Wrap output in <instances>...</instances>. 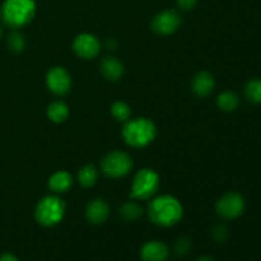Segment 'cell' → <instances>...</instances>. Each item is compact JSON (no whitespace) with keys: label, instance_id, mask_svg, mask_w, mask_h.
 <instances>
[{"label":"cell","instance_id":"cell-11","mask_svg":"<svg viewBox=\"0 0 261 261\" xmlns=\"http://www.w3.org/2000/svg\"><path fill=\"white\" fill-rule=\"evenodd\" d=\"M86 219L91 224H102L110 216V206L103 199L96 198L89 201L86 206Z\"/></svg>","mask_w":261,"mask_h":261},{"label":"cell","instance_id":"cell-29","mask_svg":"<svg viewBox=\"0 0 261 261\" xmlns=\"http://www.w3.org/2000/svg\"><path fill=\"white\" fill-rule=\"evenodd\" d=\"M2 36H3V30H2V27H0V38H2Z\"/></svg>","mask_w":261,"mask_h":261},{"label":"cell","instance_id":"cell-15","mask_svg":"<svg viewBox=\"0 0 261 261\" xmlns=\"http://www.w3.org/2000/svg\"><path fill=\"white\" fill-rule=\"evenodd\" d=\"M73 185V176L66 171H58L48 178V188L53 193L63 194Z\"/></svg>","mask_w":261,"mask_h":261},{"label":"cell","instance_id":"cell-14","mask_svg":"<svg viewBox=\"0 0 261 261\" xmlns=\"http://www.w3.org/2000/svg\"><path fill=\"white\" fill-rule=\"evenodd\" d=\"M101 73L109 81L116 82L121 79V76L124 75V64L119 59L114 58V56H107V58H105L101 61Z\"/></svg>","mask_w":261,"mask_h":261},{"label":"cell","instance_id":"cell-28","mask_svg":"<svg viewBox=\"0 0 261 261\" xmlns=\"http://www.w3.org/2000/svg\"><path fill=\"white\" fill-rule=\"evenodd\" d=\"M195 261H214V260L212 259L211 256H200V257H198Z\"/></svg>","mask_w":261,"mask_h":261},{"label":"cell","instance_id":"cell-16","mask_svg":"<svg viewBox=\"0 0 261 261\" xmlns=\"http://www.w3.org/2000/svg\"><path fill=\"white\" fill-rule=\"evenodd\" d=\"M69 106L63 101H55L48 105L47 117L54 124H63L69 116Z\"/></svg>","mask_w":261,"mask_h":261},{"label":"cell","instance_id":"cell-17","mask_svg":"<svg viewBox=\"0 0 261 261\" xmlns=\"http://www.w3.org/2000/svg\"><path fill=\"white\" fill-rule=\"evenodd\" d=\"M240 98L234 92L224 91L217 97V106L224 112H232L239 107Z\"/></svg>","mask_w":261,"mask_h":261},{"label":"cell","instance_id":"cell-13","mask_svg":"<svg viewBox=\"0 0 261 261\" xmlns=\"http://www.w3.org/2000/svg\"><path fill=\"white\" fill-rule=\"evenodd\" d=\"M216 82L208 71H199L191 82V89L198 97H208L213 92Z\"/></svg>","mask_w":261,"mask_h":261},{"label":"cell","instance_id":"cell-18","mask_svg":"<svg viewBox=\"0 0 261 261\" xmlns=\"http://www.w3.org/2000/svg\"><path fill=\"white\" fill-rule=\"evenodd\" d=\"M78 181L84 188H92L98 180V170L93 165H86L78 171Z\"/></svg>","mask_w":261,"mask_h":261},{"label":"cell","instance_id":"cell-2","mask_svg":"<svg viewBox=\"0 0 261 261\" xmlns=\"http://www.w3.org/2000/svg\"><path fill=\"white\" fill-rule=\"evenodd\" d=\"M157 137V126L147 117H137L127 120L122 127V138L132 148H145L154 142Z\"/></svg>","mask_w":261,"mask_h":261},{"label":"cell","instance_id":"cell-25","mask_svg":"<svg viewBox=\"0 0 261 261\" xmlns=\"http://www.w3.org/2000/svg\"><path fill=\"white\" fill-rule=\"evenodd\" d=\"M177 7L182 10H191L195 8L198 0H176Z\"/></svg>","mask_w":261,"mask_h":261},{"label":"cell","instance_id":"cell-9","mask_svg":"<svg viewBox=\"0 0 261 261\" xmlns=\"http://www.w3.org/2000/svg\"><path fill=\"white\" fill-rule=\"evenodd\" d=\"M181 23V15L176 10L166 9L153 18L152 30L161 36H168L175 33L180 28Z\"/></svg>","mask_w":261,"mask_h":261},{"label":"cell","instance_id":"cell-8","mask_svg":"<svg viewBox=\"0 0 261 261\" xmlns=\"http://www.w3.org/2000/svg\"><path fill=\"white\" fill-rule=\"evenodd\" d=\"M46 86H47L48 91L55 94V96H65L71 89L70 74L63 66H54L47 71Z\"/></svg>","mask_w":261,"mask_h":261},{"label":"cell","instance_id":"cell-3","mask_svg":"<svg viewBox=\"0 0 261 261\" xmlns=\"http://www.w3.org/2000/svg\"><path fill=\"white\" fill-rule=\"evenodd\" d=\"M36 14L35 0H5L0 8L3 23L13 30L27 25Z\"/></svg>","mask_w":261,"mask_h":261},{"label":"cell","instance_id":"cell-26","mask_svg":"<svg viewBox=\"0 0 261 261\" xmlns=\"http://www.w3.org/2000/svg\"><path fill=\"white\" fill-rule=\"evenodd\" d=\"M0 261H19V259L10 252H5L0 255Z\"/></svg>","mask_w":261,"mask_h":261},{"label":"cell","instance_id":"cell-19","mask_svg":"<svg viewBox=\"0 0 261 261\" xmlns=\"http://www.w3.org/2000/svg\"><path fill=\"white\" fill-rule=\"evenodd\" d=\"M120 216L124 221L134 222L143 216V208L137 201H127L120 208Z\"/></svg>","mask_w":261,"mask_h":261},{"label":"cell","instance_id":"cell-20","mask_svg":"<svg viewBox=\"0 0 261 261\" xmlns=\"http://www.w3.org/2000/svg\"><path fill=\"white\" fill-rule=\"evenodd\" d=\"M245 96L252 103L261 105V78L250 79L245 84Z\"/></svg>","mask_w":261,"mask_h":261},{"label":"cell","instance_id":"cell-5","mask_svg":"<svg viewBox=\"0 0 261 261\" xmlns=\"http://www.w3.org/2000/svg\"><path fill=\"white\" fill-rule=\"evenodd\" d=\"M160 189V176L152 168H142L133 178L130 196L134 200H149Z\"/></svg>","mask_w":261,"mask_h":261},{"label":"cell","instance_id":"cell-23","mask_svg":"<svg viewBox=\"0 0 261 261\" xmlns=\"http://www.w3.org/2000/svg\"><path fill=\"white\" fill-rule=\"evenodd\" d=\"M190 249H191V241L189 239H186V237H181V239H178L177 241H176L175 247H173L175 254L177 255V256H185V255L189 254Z\"/></svg>","mask_w":261,"mask_h":261},{"label":"cell","instance_id":"cell-24","mask_svg":"<svg viewBox=\"0 0 261 261\" xmlns=\"http://www.w3.org/2000/svg\"><path fill=\"white\" fill-rule=\"evenodd\" d=\"M212 237L218 244H223L228 239V228L226 226H223V224H218L212 231Z\"/></svg>","mask_w":261,"mask_h":261},{"label":"cell","instance_id":"cell-4","mask_svg":"<svg viewBox=\"0 0 261 261\" xmlns=\"http://www.w3.org/2000/svg\"><path fill=\"white\" fill-rule=\"evenodd\" d=\"M66 204L60 196L47 195L41 199L35 208V219L40 226L54 227L63 221Z\"/></svg>","mask_w":261,"mask_h":261},{"label":"cell","instance_id":"cell-1","mask_svg":"<svg viewBox=\"0 0 261 261\" xmlns=\"http://www.w3.org/2000/svg\"><path fill=\"white\" fill-rule=\"evenodd\" d=\"M147 213L153 224L170 228L181 222L184 206L177 198L166 194L150 199Z\"/></svg>","mask_w":261,"mask_h":261},{"label":"cell","instance_id":"cell-12","mask_svg":"<svg viewBox=\"0 0 261 261\" xmlns=\"http://www.w3.org/2000/svg\"><path fill=\"white\" fill-rule=\"evenodd\" d=\"M170 250L162 241H148L140 249V259L143 261H167Z\"/></svg>","mask_w":261,"mask_h":261},{"label":"cell","instance_id":"cell-6","mask_svg":"<svg viewBox=\"0 0 261 261\" xmlns=\"http://www.w3.org/2000/svg\"><path fill=\"white\" fill-rule=\"evenodd\" d=\"M132 168V157L122 150H114V152L107 153L101 162L102 172L110 178L125 177V176L129 175Z\"/></svg>","mask_w":261,"mask_h":261},{"label":"cell","instance_id":"cell-27","mask_svg":"<svg viewBox=\"0 0 261 261\" xmlns=\"http://www.w3.org/2000/svg\"><path fill=\"white\" fill-rule=\"evenodd\" d=\"M107 46H109V47H111V50H115V47H116V42H115L114 40H110V41H107Z\"/></svg>","mask_w":261,"mask_h":261},{"label":"cell","instance_id":"cell-10","mask_svg":"<svg viewBox=\"0 0 261 261\" xmlns=\"http://www.w3.org/2000/svg\"><path fill=\"white\" fill-rule=\"evenodd\" d=\"M73 50L79 58L84 60H91L96 58L101 51V42L94 35L84 32L74 38Z\"/></svg>","mask_w":261,"mask_h":261},{"label":"cell","instance_id":"cell-22","mask_svg":"<svg viewBox=\"0 0 261 261\" xmlns=\"http://www.w3.org/2000/svg\"><path fill=\"white\" fill-rule=\"evenodd\" d=\"M7 43H8V47H9L10 51H13V53H22L23 50L25 48V37L23 33H20L19 31L14 30L13 32L9 33V36H8V40H7Z\"/></svg>","mask_w":261,"mask_h":261},{"label":"cell","instance_id":"cell-21","mask_svg":"<svg viewBox=\"0 0 261 261\" xmlns=\"http://www.w3.org/2000/svg\"><path fill=\"white\" fill-rule=\"evenodd\" d=\"M111 115L116 121L126 122L132 116V109L125 102L117 101L111 106Z\"/></svg>","mask_w":261,"mask_h":261},{"label":"cell","instance_id":"cell-7","mask_svg":"<svg viewBox=\"0 0 261 261\" xmlns=\"http://www.w3.org/2000/svg\"><path fill=\"white\" fill-rule=\"evenodd\" d=\"M245 211V199L241 194L229 191L218 199L216 204V212L221 218L232 221L242 216Z\"/></svg>","mask_w":261,"mask_h":261}]
</instances>
